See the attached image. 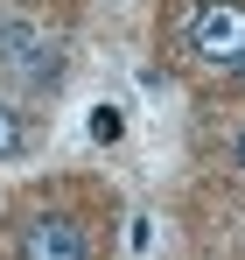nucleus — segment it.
<instances>
[{"mask_svg": "<svg viewBox=\"0 0 245 260\" xmlns=\"http://www.w3.org/2000/svg\"><path fill=\"white\" fill-rule=\"evenodd\" d=\"M63 71H70L63 36L42 28L35 14L0 7V78H14L21 91H56V85H63Z\"/></svg>", "mask_w": 245, "mask_h": 260, "instance_id": "nucleus-2", "label": "nucleus"}, {"mask_svg": "<svg viewBox=\"0 0 245 260\" xmlns=\"http://www.w3.org/2000/svg\"><path fill=\"white\" fill-rule=\"evenodd\" d=\"M14 260H91V232L70 211H28L14 225Z\"/></svg>", "mask_w": 245, "mask_h": 260, "instance_id": "nucleus-3", "label": "nucleus"}, {"mask_svg": "<svg viewBox=\"0 0 245 260\" xmlns=\"http://www.w3.org/2000/svg\"><path fill=\"white\" fill-rule=\"evenodd\" d=\"M21 155H28V113H21V99L0 91V162H21Z\"/></svg>", "mask_w": 245, "mask_h": 260, "instance_id": "nucleus-4", "label": "nucleus"}, {"mask_svg": "<svg viewBox=\"0 0 245 260\" xmlns=\"http://www.w3.org/2000/svg\"><path fill=\"white\" fill-rule=\"evenodd\" d=\"M224 155H231V176H238V183H245V127L231 134V148H224Z\"/></svg>", "mask_w": 245, "mask_h": 260, "instance_id": "nucleus-5", "label": "nucleus"}, {"mask_svg": "<svg viewBox=\"0 0 245 260\" xmlns=\"http://www.w3.org/2000/svg\"><path fill=\"white\" fill-rule=\"evenodd\" d=\"M168 36H175V56L196 78L245 85V0H175Z\"/></svg>", "mask_w": 245, "mask_h": 260, "instance_id": "nucleus-1", "label": "nucleus"}]
</instances>
